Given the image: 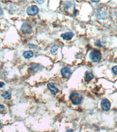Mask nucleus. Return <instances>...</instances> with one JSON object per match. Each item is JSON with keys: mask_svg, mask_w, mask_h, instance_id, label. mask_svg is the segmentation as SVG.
Here are the masks:
<instances>
[{"mask_svg": "<svg viewBox=\"0 0 117 132\" xmlns=\"http://www.w3.org/2000/svg\"><path fill=\"white\" fill-rule=\"evenodd\" d=\"M70 99L73 103L75 105H80L82 101H83V98L82 96L78 93H72L71 95H70Z\"/></svg>", "mask_w": 117, "mask_h": 132, "instance_id": "1", "label": "nucleus"}, {"mask_svg": "<svg viewBox=\"0 0 117 132\" xmlns=\"http://www.w3.org/2000/svg\"><path fill=\"white\" fill-rule=\"evenodd\" d=\"M89 57L92 60L93 62H98L100 60L101 57V54L100 51L99 50H93L90 53Z\"/></svg>", "mask_w": 117, "mask_h": 132, "instance_id": "2", "label": "nucleus"}, {"mask_svg": "<svg viewBox=\"0 0 117 132\" xmlns=\"http://www.w3.org/2000/svg\"><path fill=\"white\" fill-rule=\"evenodd\" d=\"M39 9L36 5H31L27 8V13L30 16H34L39 13Z\"/></svg>", "mask_w": 117, "mask_h": 132, "instance_id": "3", "label": "nucleus"}, {"mask_svg": "<svg viewBox=\"0 0 117 132\" xmlns=\"http://www.w3.org/2000/svg\"><path fill=\"white\" fill-rule=\"evenodd\" d=\"M101 107L103 110L106 111H109L111 108V104L109 100L107 99L102 100L101 102Z\"/></svg>", "mask_w": 117, "mask_h": 132, "instance_id": "4", "label": "nucleus"}, {"mask_svg": "<svg viewBox=\"0 0 117 132\" xmlns=\"http://www.w3.org/2000/svg\"><path fill=\"white\" fill-rule=\"evenodd\" d=\"M96 15L98 19L101 20H104L106 18L107 12L106 10L103 9V8H101L98 10Z\"/></svg>", "mask_w": 117, "mask_h": 132, "instance_id": "5", "label": "nucleus"}, {"mask_svg": "<svg viewBox=\"0 0 117 132\" xmlns=\"http://www.w3.org/2000/svg\"><path fill=\"white\" fill-rule=\"evenodd\" d=\"M61 73L64 78H68L71 74V69L68 67H64L61 69Z\"/></svg>", "mask_w": 117, "mask_h": 132, "instance_id": "6", "label": "nucleus"}, {"mask_svg": "<svg viewBox=\"0 0 117 132\" xmlns=\"http://www.w3.org/2000/svg\"><path fill=\"white\" fill-rule=\"evenodd\" d=\"M21 30L25 34H30L33 31L31 27L27 23H23L21 27Z\"/></svg>", "mask_w": 117, "mask_h": 132, "instance_id": "7", "label": "nucleus"}, {"mask_svg": "<svg viewBox=\"0 0 117 132\" xmlns=\"http://www.w3.org/2000/svg\"><path fill=\"white\" fill-rule=\"evenodd\" d=\"M74 34L72 32H67L66 33H63L61 35V37L65 40H69L74 36Z\"/></svg>", "mask_w": 117, "mask_h": 132, "instance_id": "8", "label": "nucleus"}, {"mask_svg": "<svg viewBox=\"0 0 117 132\" xmlns=\"http://www.w3.org/2000/svg\"><path fill=\"white\" fill-rule=\"evenodd\" d=\"M47 87L48 89L50 90V92L53 94H56L58 92V89L57 88L55 87L54 84H53L52 83H49L47 84Z\"/></svg>", "mask_w": 117, "mask_h": 132, "instance_id": "9", "label": "nucleus"}, {"mask_svg": "<svg viewBox=\"0 0 117 132\" xmlns=\"http://www.w3.org/2000/svg\"><path fill=\"white\" fill-rule=\"evenodd\" d=\"M93 77H94V75H93L92 72H86L85 73V80L88 82L91 80Z\"/></svg>", "mask_w": 117, "mask_h": 132, "instance_id": "10", "label": "nucleus"}, {"mask_svg": "<svg viewBox=\"0 0 117 132\" xmlns=\"http://www.w3.org/2000/svg\"><path fill=\"white\" fill-rule=\"evenodd\" d=\"M2 96L6 100H9L11 99V93L10 92L9 90L4 91L2 94Z\"/></svg>", "mask_w": 117, "mask_h": 132, "instance_id": "11", "label": "nucleus"}, {"mask_svg": "<svg viewBox=\"0 0 117 132\" xmlns=\"http://www.w3.org/2000/svg\"><path fill=\"white\" fill-rule=\"evenodd\" d=\"M34 54L31 51H26L25 52L23 53V56L25 58H27V59H28V58H30L31 57H33Z\"/></svg>", "mask_w": 117, "mask_h": 132, "instance_id": "12", "label": "nucleus"}, {"mask_svg": "<svg viewBox=\"0 0 117 132\" xmlns=\"http://www.w3.org/2000/svg\"><path fill=\"white\" fill-rule=\"evenodd\" d=\"M58 46H54L53 47L51 48V52L52 54L55 55V54L57 53V52L58 51Z\"/></svg>", "mask_w": 117, "mask_h": 132, "instance_id": "13", "label": "nucleus"}, {"mask_svg": "<svg viewBox=\"0 0 117 132\" xmlns=\"http://www.w3.org/2000/svg\"><path fill=\"white\" fill-rule=\"evenodd\" d=\"M112 71L115 75H117V66H114L112 68Z\"/></svg>", "mask_w": 117, "mask_h": 132, "instance_id": "14", "label": "nucleus"}, {"mask_svg": "<svg viewBox=\"0 0 117 132\" xmlns=\"http://www.w3.org/2000/svg\"><path fill=\"white\" fill-rule=\"evenodd\" d=\"M4 110H5V108L3 106L0 105V114H1L3 112Z\"/></svg>", "mask_w": 117, "mask_h": 132, "instance_id": "15", "label": "nucleus"}, {"mask_svg": "<svg viewBox=\"0 0 117 132\" xmlns=\"http://www.w3.org/2000/svg\"><path fill=\"white\" fill-rule=\"evenodd\" d=\"M96 45L98 47H102V43L100 40H98L96 43Z\"/></svg>", "mask_w": 117, "mask_h": 132, "instance_id": "16", "label": "nucleus"}, {"mask_svg": "<svg viewBox=\"0 0 117 132\" xmlns=\"http://www.w3.org/2000/svg\"><path fill=\"white\" fill-rule=\"evenodd\" d=\"M4 86V83L2 82H0V87H2Z\"/></svg>", "mask_w": 117, "mask_h": 132, "instance_id": "17", "label": "nucleus"}, {"mask_svg": "<svg viewBox=\"0 0 117 132\" xmlns=\"http://www.w3.org/2000/svg\"><path fill=\"white\" fill-rule=\"evenodd\" d=\"M37 3L39 4H42L44 2V1H37Z\"/></svg>", "mask_w": 117, "mask_h": 132, "instance_id": "18", "label": "nucleus"}, {"mask_svg": "<svg viewBox=\"0 0 117 132\" xmlns=\"http://www.w3.org/2000/svg\"><path fill=\"white\" fill-rule=\"evenodd\" d=\"M66 132H73V131L72 130H68L66 131Z\"/></svg>", "mask_w": 117, "mask_h": 132, "instance_id": "19", "label": "nucleus"}, {"mask_svg": "<svg viewBox=\"0 0 117 132\" xmlns=\"http://www.w3.org/2000/svg\"><path fill=\"white\" fill-rule=\"evenodd\" d=\"M92 2H96V3H98V2H99V1H92Z\"/></svg>", "mask_w": 117, "mask_h": 132, "instance_id": "20", "label": "nucleus"}]
</instances>
